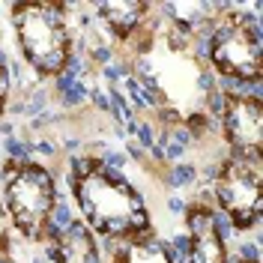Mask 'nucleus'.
Wrapping results in <instances>:
<instances>
[{
	"mask_svg": "<svg viewBox=\"0 0 263 263\" xmlns=\"http://www.w3.org/2000/svg\"><path fill=\"white\" fill-rule=\"evenodd\" d=\"M0 197L9 215V224L27 246H42L54 239L51 215L57 206V177L48 164L0 162Z\"/></svg>",
	"mask_w": 263,
	"mask_h": 263,
	"instance_id": "nucleus-2",
	"label": "nucleus"
},
{
	"mask_svg": "<svg viewBox=\"0 0 263 263\" xmlns=\"http://www.w3.org/2000/svg\"><path fill=\"white\" fill-rule=\"evenodd\" d=\"M215 210L230 221V228L246 233L260 221L263 213V159L224 156L218 174L210 182Z\"/></svg>",
	"mask_w": 263,
	"mask_h": 263,
	"instance_id": "nucleus-5",
	"label": "nucleus"
},
{
	"mask_svg": "<svg viewBox=\"0 0 263 263\" xmlns=\"http://www.w3.org/2000/svg\"><path fill=\"white\" fill-rule=\"evenodd\" d=\"M51 254H54V263H108L105 254H102L99 239L84 228L78 218H75L66 230L54 233V239H51Z\"/></svg>",
	"mask_w": 263,
	"mask_h": 263,
	"instance_id": "nucleus-9",
	"label": "nucleus"
},
{
	"mask_svg": "<svg viewBox=\"0 0 263 263\" xmlns=\"http://www.w3.org/2000/svg\"><path fill=\"white\" fill-rule=\"evenodd\" d=\"M90 9L96 12V18H102V27L111 33L117 42H123V45L138 42L135 57H147L149 54L153 39H156L153 27H147V18L153 12L149 3H144V0H120V3H96Z\"/></svg>",
	"mask_w": 263,
	"mask_h": 263,
	"instance_id": "nucleus-7",
	"label": "nucleus"
},
{
	"mask_svg": "<svg viewBox=\"0 0 263 263\" xmlns=\"http://www.w3.org/2000/svg\"><path fill=\"white\" fill-rule=\"evenodd\" d=\"M218 129L230 156L263 159V102L248 93H224Z\"/></svg>",
	"mask_w": 263,
	"mask_h": 263,
	"instance_id": "nucleus-6",
	"label": "nucleus"
},
{
	"mask_svg": "<svg viewBox=\"0 0 263 263\" xmlns=\"http://www.w3.org/2000/svg\"><path fill=\"white\" fill-rule=\"evenodd\" d=\"M87 81H75V84H69L63 93H60V99H63V105L66 108H81L84 102H87Z\"/></svg>",
	"mask_w": 263,
	"mask_h": 263,
	"instance_id": "nucleus-13",
	"label": "nucleus"
},
{
	"mask_svg": "<svg viewBox=\"0 0 263 263\" xmlns=\"http://www.w3.org/2000/svg\"><path fill=\"white\" fill-rule=\"evenodd\" d=\"M185 221V263H230L228 239L215 228V206L210 200H195L182 213Z\"/></svg>",
	"mask_w": 263,
	"mask_h": 263,
	"instance_id": "nucleus-8",
	"label": "nucleus"
},
{
	"mask_svg": "<svg viewBox=\"0 0 263 263\" xmlns=\"http://www.w3.org/2000/svg\"><path fill=\"white\" fill-rule=\"evenodd\" d=\"M12 27L24 63L39 78H60L75 57V27L63 3H15Z\"/></svg>",
	"mask_w": 263,
	"mask_h": 263,
	"instance_id": "nucleus-3",
	"label": "nucleus"
},
{
	"mask_svg": "<svg viewBox=\"0 0 263 263\" xmlns=\"http://www.w3.org/2000/svg\"><path fill=\"white\" fill-rule=\"evenodd\" d=\"M9 93H12L9 60H6V54H0V123L6 120V111H9Z\"/></svg>",
	"mask_w": 263,
	"mask_h": 263,
	"instance_id": "nucleus-12",
	"label": "nucleus"
},
{
	"mask_svg": "<svg viewBox=\"0 0 263 263\" xmlns=\"http://www.w3.org/2000/svg\"><path fill=\"white\" fill-rule=\"evenodd\" d=\"M164 206H167V213L171 215H182L185 213V206H189V200H182L177 192H171V195L164 197Z\"/></svg>",
	"mask_w": 263,
	"mask_h": 263,
	"instance_id": "nucleus-14",
	"label": "nucleus"
},
{
	"mask_svg": "<svg viewBox=\"0 0 263 263\" xmlns=\"http://www.w3.org/2000/svg\"><path fill=\"white\" fill-rule=\"evenodd\" d=\"M33 153H39V156H57V144L51 138H39V141H33Z\"/></svg>",
	"mask_w": 263,
	"mask_h": 263,
	"instance_id": "nucleus-15",
	"label": "nucleus"
},
{
	"mask_svg": "<svg viewBox=\"0 0 263 263\" xmlns=\"http://www.w3.org/2000/svg\"><path fill=\"white\" fill-rule=\"evenodd\" d=\"M3 144V156L9 159V162H27V159H33V141H27V138H3L0 141Z\"/></svg>",
	"mask_w": 263,
	"mask_h": 263,
	"instance_id": "nucleus-11",
	"label": "nucleus"
},
{
	"mask_svg": "<svg viewBox=\"0 0 263 263\" xmlns=\"http://www.w3.org/2000/svg\"><path fill=\"white\" fill-rule=\"evenodd\" d=\"M69 195L84 228L105 242H144L153 236V213L144 195L123 174L108 171L96 156H69Z\"/></svg>",
	"mask_w": 263,
	"mask_h": 263,
	"instance_id": "nucleus-1",
	"label": "nucleus"
},
{
	"mask_svg": "<svg viewBox=\"0 0 263 263\" xmlns=\"http://www.w3.org/2000/svg\"><path fill=\"white\" fill-rule=\"evenodd\" d=\"M164 180H167V185H171V192L195 189L197 182H200V164H195V162H174V164H167Z\"/></svg>",
	"mask_w": 263,
	"mask_h": 263,
	"instance_id": "nucleus-10",
	"label": "nucleus"
},
{
	"mask_svg": "<svg viewBox=\"0 0 263 263\" xmlns=\"http://www.w3.org/2000/svg\"><path fill=\"white\" fill-rule=\"evenodd\" d=\"M206 60H210V69L228 84L260 81V15H254V12L246 15V6H239V3H221V12L215 15L213 27L206 33Z\"/></svg>",
	"mask_w": 263,
	"mask_h": 263,
	"instance_id": "nucleus-4",
	"label": "nucleus"
}]
</instances>
